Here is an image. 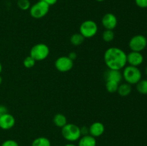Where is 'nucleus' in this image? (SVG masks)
<instances>
[{
    "mask_svg": "<svg viewBox=\"0 0 147 146\" xmlns=\"http://www.w3.org/2000/svg\"><path fill=\"white\" fill-rule=\"evenodd\" d=\"M104 62L109 69L121 70L127 64V54L119 47H110L105 52Z\"/></svg>",
    "mask_w": 147,
    "mask_h": 146,
    "instance_id": "f257e3e1",
    "label": "nucleus"
},
{
    "mask_svg": "<svg viewBox=\"0 0 147 146\" xmlns=\"http://www.w3.org/2000/svg\"><path fill=\"white\" fill-rule=\"evenodd\" d=\"M123 79H124L126 83L129 84H136L142 77V74L141 70L138 68V67L134 66H126L123 69V72L122 73Z\"/></svg>",
    "mask_w": 147,
    "mask_h": 146,
    "instance_id": "f03ea898",
    "label": "nucleus"
},
{
    "mask_svg": "<svg viewBox=\"0 0 147 146\" xmlns=\"http://www.w3.org/2000/svg\"><path fill=\"white\" fill-rule=\"evenodd\" d=\"M62 135L67 141H77L81 137L80 127L73 123H67L62 127Z\"/></svg>",
    "mask_w": 147,
    "mask_h": 146,
    "instance_id": "7ed1b4c3",
    "label": "nucleus"
},
{
    "mask_svg": "<svg viewBox=\"0 0 147 146\" xmlns=\"http://www.w3.org/2000/svg\"><path fill=\"white\" fill-rule=\"evenodd\" d=\"M50 54V48L43 43H39L33 46L30 50V56L35 61H42L47 58Z\"/></svg>",
    "mask_w": 147,
    "mask_h": 146,
    "instance_id": "20e7f679",
    "label": "nucleus"
},
{
    "mask_svg": "<svg viewBox=\"0 0 147 146\" xmlns=\"http://www.w3.org/2000/svg\"><path fill=\"white\" fill-rule=\"evenodd\" d=\"M50 6L45 1L40 0L37 3L31 6L30 8V14L34 19H41L45 17L49 12Z\"/></svg>",
    "mask_w": 147,
    "mask_h": 146,
    "instance_id": "39448f33",
    "label": "nucleus"
},
{
    "mask_svg": "<svg viewBox=\"0 0 147 146\" xmlns=\"http://www.w3.org/2000/svg\"><path fill=\"white\" fill-rule=\"evenodd\" d=\"M98 25L93 20H86L83 21L80 27V33L85 38H91L98 32Z\"/></svg>",
    "mask_w": 147,
    "mask_h": 146,
    "instance_id": "423d86ee",
    "label": "nucleus"
},
{
    "mask_svg": "<svg viewBox=\"0 0 147 146\" xmlns=\"http://www.w3.org/2000/svg\"><path fill=\"white\" fill-rule=\"evenodd\" d=\"M129 46L131 51L141 52L147 46L146 37L142 34H137V35L134 36L129 41Z\"/></svg>",
    "mask_w": 147,
    "mask_h": 146,
    "instance_id": "0eeeda50",
    "label": "nucleus"
},
{
    "mask_svg": "<svg viewBox=\"0 0 147 146\" xmlns=\"http://www.w3.org/2000/svg\"><path fill=\"white\" fill-rule=\"evenodd\" d=\"M55 67L60 72H66L72 70L73 67V61L67 56H62L55 60Z\"/></svg>",
    "mask_w": 147,
    "mask_h": 146,
    "instance_id": "6e6552de",
    "label": "nucleus"
},
{
    "mask_svg": "<svg viewBox=\"0 0 147 146\" xmlns=\"http://www.w3.org/2000/svg\"><path fill=\"white\" fill-rule=\"evenodd\" d=\"M117 18L112 13H107L102 18V24L106 29L113 30L117 26Z\"/></svg>",
    "mask_w": 147,
    "mask_h": 146,
    "instance_id": "1a4fd4ad",
    "label": "nucleus"
},
{
    "mask_svg": "<svg viewBox=\"0 0 147 146\" xmlns=\"http://www.w3.org/2000/svg\"><path fill=\"white\" fill-rule=\"evenodd\" d=\"M15 125V119L12 115L6 113L0 116V128L7 130L12 128Z\"/></svg>",
    "mask_w": 147,
    "mask_h": 146,
    "instance_id": "9d476101",
    "label": "nucleus"
},
{
    "mask_svg": "<svg viewBox=\"0 0 147 146\" xmlns=\"http://www.w3.org/2000/svg\"><path fill=\"white\" fill-rule=\"evenodd\" d=\"M144 57L139 52L131 51L127 54V63L134 67H139L143 63Z\"/></svg>",
    "mask_w": 147,
    "mask_h": 146,
    "instance_id": "9b49d317",
    "label": "nucleus"
},
{
    "mask_svg": "<svg viewBox=\"0 0 147 146\" xmlns=\"http://www.w3.org/2000/svg\"><path fill=\"white\" fill-rule=\"evenodd\" d=\"M105 80L106 81H114L120 83L123 79V75L120 70L109 69L104 74Z\"/></svg>",
    "mask_w": 147,
    "mask_h": 146,
    "instance_id": "f8f14e48",
    "label": "nucleus"
},
{
    "mask_svg": "<svg viewBox=\"0 0 147 146\" xmlns=\"http://www.w3.org/2000/svg\"><path fill=\"white\" fill-rule=\"evenodd\" d=\"M105 131L104 125L100 122H95L89 127V135L94 137L101 136Z\"/></svg>",
    "mask_w": 147,
    "mask_h": 146,
    "instance_id": "ddd939ff",
    "label": "nucleus"
},
{
    "mask_svg": "<svg viewBox=\"0 0 147 146\" xmlns=\"http://www.w3.org/2000/svg\"><path fill=\"white\" fill-rule=\"evenodd\" d=\"M78 146H96V137L90 135H83L79 139Z\"/></svg>",
    "mask_w": 147,
    "mask_h": 146,
    "instance_id": "4468645a",
    "label": "nucleus"
},
{
    "mask_svg": "<svg viewBox=\"0 0 147 146\" xmlns=\"http://www.w3.org/2000/svg\"><path fill=\"white\" fill-rule=\"evenodd\" d=\"M131 85L128 83H122L119 86L118 88L117 92L119 94L121 97H126V96L129 95L131 92Z\"/></svg>",
    "mask_w": 147,
    "mask_h": 146,
    "instance_id": "2eb2a0df",
    "label": "nucleus"
},
{
    "mask_svg": "<svg viewBox=\"0 0 147 146\" xmlns=\"http://www.w3.org/2000/svg\"><path fill=\"white\" fill-rule=\"evenodd\" d=\"M53 123L57 127H63L67 124V118L64 115L61 113L56 114L53 117Z\"/></svg>",
    "mask_w": 147,
    "mask_h": 146,
    "instance_id": "dca6fc26",
    "label": "nucleus"
},
{
    "mask_svg": "<svg viewBox=\"0 0 147 146\" xmlns=\"http://www.w3.org/2000/svg\"><path fill=\"white\" fill-rule=\"evenodd\" d=\"M31 146H51V142L45 137H39L33 140Z\"/></svg>",
    "mask_w": 147,
    "mask_h": 146,
    "instance_id": "f3484780",
    "label": "nucleus"
},
{
    "mask_svg": "<svg viewBox=\"0 0 147 146\" xmlns=\"http://www.w3.org/2000/svg\"><path fill=\"white\" fill-rule=\"evenodd\" d=\"M85 40V37L80 33H76L73 34L70 37V42L74 46L81 45Z\"/></svg>",
    "mask_w": 147,
    "mask_h": 146,
    "instance_id": "a211bd4d",
    "label": "nucleus"
},
{
    "mask_svg": "<svg viewBox=\"0 0 147 146\" xmlns=\"http://www.w3.org/2000/svg\"><path fill=\"white\" fill-rule=\"evenodd\" d=\"M136 90L142 94H147V80H141L136 84Z\"/></svg>",
    "mask_w": 147,
    "mask_h": 146,
    "instance_id": "6ab92c4d",
    "label": "nucleus"
},
{
    "mask_svg": "<svg viewBox=\"0 0 147 146\" xmlns=\"http://www.w3.org/2000/svg\"><path fill=\"white\" fill-rule=\"evenodd\" d=\"M119 83L114 81H106V88L109 92L113 93L117 92L119 88Z\"/></svg>",
    "mask_w": 147,
    "mask_h": 146,
    "instance_id": "aec40b11",
    "label": "nucleus"
},
{
    "mask_svg": "<svg viewBox=\"0 0 147 146\" xmlns=\"http://www.w3.org/2000/svg\"><path fill=\"white\" fill-rule=\"evenodd\" d=\"M114 32H113V30H109V29H106L103 33V40H104L106 42H112L114 39Z\"/></svg>",
    "mask_w": 147,
    "mask_h": 146,
    "instance_id": "412c9836",
    "label": "nucleus"
},
{
    "mask_svg": "<svg viewBox=\"0 0 147 146\" xmlns=\"http://www.w3.org/2000/svg\"><path fill=\"white\" fill-rule=\"evenodd\" d=\"M17 6L21 10L26 11L30 9L31 4L30 0H17Z\"/></svg>",
    "mask_w": 147,
    "mask_h": 146,
    "instance_id": "4be33fe9",
    "label": "nucleus"
},
{
    "mask_svg": "<svg viewBox=\"0 0 147 146\" xmlns=\"http://www.w3.org/2000/svg\"><path fill=\"white\" fill-rule=\"evenodd\" d=\"M36 61L30 56H27V57H25V59L24 60L23 62V64H24V67L27 69H30L32 67H33L35 64Z\"/></svg>",
    "mask_w": 147,
    "mask_h": 146,
    "instance_id": "5701e85b",
    "label": "nucleus"
},
{
    "mask_svg": "<svg viewBox=\"0 0 147 146\" xmlns=\"http://www.w3.org/2000/svg\"><path fill=\"white\" fill-rule=\"evenodd\" d=\"M1 146H19V144L14 140H7L3 142Z\"/></svg>",
    "mask_w": 147,
    "mask_h": 146,
    "instance_id": "b1692460",
    "label": "nucleus"
},
{
    "mask_svg": "<svg viewBox=\"0 0 147 146\" xmlns=\"http://www.w3.org/2000/svg\"><path fill=\"white\" fill-rule=\"evenodd\" d=\"M135 3L139 8H147V0H135Z\"/></svg>",
    "mask_w": 147,
    "mask_h": 146,
    "instance_id": "393cba45",
    "label": "nucleus"
},
{
    "mask_svg": "<svg viewBox=\"0 0 147 146\" xmlns=\"http://www.w3.org/2000/svg\"><path fill=\"white\" fill-rule=\"evenodd\" d=\"M80 133H81V135H89V128H88L87 127H80Z\"/></svg>",
    "mask_w": 147,
    "mask_h": 146,
    "instance_id": "a878e982",
    "label": "nucleus"
},
{
    "mask_svg": "<svg viewBox=\"0 0 147 146\" xmlns=\"http://www.w3.org/2000/svg\"><path fill=\"white\" fill-rule=\"evenodd\" d=\"M6 113H8V110H7V107L5 106L0 104V116L6 114Z\"/></svg>",
    "mask_w": 147,
    "mask_h": 146,
    "instance_id": "bb28decb",
    "label": "nucleus"
},
{
    "mask_svg": "<svg viewBox=\"0 0 147 146\" xmlns=\"http://www.w3.org/2000/svg\"><path fill=\"white\" fill-rule=\"evenodd\" d=\"M42 1H45V2L46 3V4H48L49 6H53L54 5V4H55L57 2V0H42Z\"/></svg>",
    "mask_w": 147,
    "mask_h": 146,
    "instance_id": "cd10ccee",
    "label": "nucleus"
},
{
    "mask_svg": "<svg viewBox=\"0 0 147 146\" xmlns=\"http://www.w3.org/2000/svg\"><path fill=\"white\" fill-rule=\"evenodd\" d=\"M67 57H68L70 60H72L73 61H74V60L77 58V54H76V52H70V54H68V56H67Z\"/></svg>",
    "mask_w": 147,
    "mask_h": 146,
    "instance_id": "c85d7f7f",
    "label": "nucleus"
},
{
    "mask_svg": "<svg viewBox=\"0 0 147 146\" xmlns=\"http://www.w3.org/2000/svg\"><path fill=\"white\" fill-rule=\"evenodd\" d=\"M65 146H78V145L73 144V143H67V144H66Z\"/></svg>",
    "mask_w": 147,
    "mask_h": 146,
    "instance_id": "c756f323",
    "label": "nucleus"
},
{
    "mask_svg": "<svg viewBox=\"0 0 147 146\" xmlns=\"http://www.w3.org/2000/svg\"><path fill=\"white\" fill-rule=\"evenodd\" d=\"M1 71H2V65H1V62H0V73L1 72Z\"/></svg>",
    "mask_w": 147,
    "mask_h": 146,
    "instance_id": "7c9ffc66",
    "label": "nucleus"
},
{
    "mask_svg": "<svg viewBox=\"0 0 147 146\" xmlns=\"http://www.w3.org/2000/svg\"><path fill=\"white\" fill-rule=\"evenodd\" d=\"M1 82H2V77H1V76H0V84H1Z\"/></svg>",
    "mask_w": 147,
    "mask_h": 146,
    "instance_id": "2f4dec72",
    "label": "nucleus"
},
{
    "mask_svg": "<svg viewBox=\"0 0 147 146\" xmlns=\"http://www.w3.org/2000/svg\"><path fill=\"white\" fill-rule=\"evenodd\" d=\"M96 1H98V2H102V1H106V0H96Z\"/></svg>",
    "mask_w": 147,
    "mask_h": 146,
    "instance_id": "473e14b6",
    "label": "nucleus"
},
{
    "mask_svg": "<svg viewBox=\"0 0 147 146\" xmlns=\"http://www.w3.org/2000/svg\"><path fill=\"white\" fill-rule=\"evenodd\" d=\"M145 73H146V74L147 75V67H146V69H145Z\"/></svg>",
    "mask_w": 147,
    "mask_h": 146,
    "instance_id": "72a5a7b5",
    "label": "nucleus"
},
{
    "mask_svg": "<svg viewBox=\"0 0 147 146\" xmlns=\"http://www.w3.org/2000/svg\"><path fill=\"white\" fill-rule=\"evenodd\" d=\"M55 146H59V145H55Z\"/></svg>",
    "mask_w": 147,
    "mask_h": 146,
    "instance_id": "f704fd0d",
    "label": "nucleus"
}]
</instances>
